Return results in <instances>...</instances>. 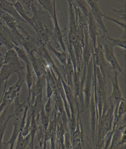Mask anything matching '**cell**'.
I'll return each instance as SVG.
<instances>
[{
	"label": "cell",
	"mask_w": 126,
	"mask_h": 149,
	"mask_svg": "<svg viewBox=\"0 0 126 149\" xmlns=\"http://www.w3.org/2000/svg\"><path fill=\"white\" fill-rule=\"evenodd\" d=\"M31 11L33 16L29 18L28 24L35 32L36 40L43 43L45 45L52 43L53 29L52 17L40 6V7L37 6L34 1L31 5Z\"/></svg>",
	"instance_id": "6da1fadb"
},
{
	"label": "cell",
	"mask_w": 126,
	"mask_h": 149,
	"mask_svg": "<svg viewBox=\"0 0 126 149\" xmlns=\"http://www.w3.org/2000/svg\"><path fill=\"white\" fill-rule=\"evenodd\" d=\"M69 3V31L68 43L72 45L75 53L77 62V71L81 72L83 67V42L80 37L78 26L75 17L72 0H68Z\"/></svg>",
	"instance_id": "7a4b0ae2"
},
{
	"label": "cell",
	"mask_w": 126,
	"mask_h": 149,
	"mask_svg": "<svg viewBox=\"0 0 126 149\" xmlns=\"http://www.w3.org/2000/svg\"><path fill=\"white\" fill-rule=\"evenodd\" d=\"M24 74V72H20L18 73V81L13 86L8 88V91L6 90L8 82V81H6L2 94L3 100L1 103H0V115L6 107L10 106L11 103L15 100L16 95L20 93L21 87L25 81V79L23 77Z\"/></svg>",
	"instance_id": "3957f363"
},
{
	"label": "cell",
	"mask_w": 126,
	"mask_h": 149,
	"mask_svg": "<svg viewBox=\"0 0 126 149\" xmlns=\"http://www.w3.org/2000/svg\"><path fill=\"white\" fill-rule=\"evenodd\" d=\"M109 34L104 33L101 37L99 36L98 40L102 47L104 57L110 64L111 68L114 71L119 72L125 76L123 70L117 61L114 52V47L110 44L108 39Z\"/></svg>",
	"instance_id": "277c9868"
},
{
	"label": "cell",
	"mask_w": 126,
	"mask_h": 149,
	"mask_svg": "<svg viewBox=\"0 0 126 149\" xmlns=\"http://www.w3.org/2000/svg\"><path fill=\"white\" fill-rule=\"evenodd\" d=\"M53 4L54 6V13L52 16L53 22V40L54 41L57 47L60 46L63 51L66 52L67 47L65 46L64 40V36L62 31L59 26L57 14L56 10V1L53 0Z\"/></svg>",
	"instance_id": "5b68a950"
},
{
	"label": "cell",
	"mask_w": 126,
	"mask_h": 149,
	"mask_svg": "<svg viewBox=\"0 0 126 149\" xmlns=\"http://www.w3.org/2000/svg\"><path fill=\"white\" fill-rule=\"evenodd\" d=\"M87 67V72H86V77L85 79L83 86V94L84 103L85 108L87 109V111H89L90 98L92 95L93 87V62L92 63H90V61L88 63Z\"/></svg>",
	"instance_id": "8992f818"
},
{
	"label": "cell",
	"mask_w": 126,
	"mask_h": 149,
	"mask_svg": "<svg viewBox=\"0 0 126 149\" xmlns=\"http://www.w3.org/2000/svg\"><path fill=\"white\" fill-rule=\"evenodd\" d=\"M88 113H89L90 117L91 136H92L93 143L94 146H95L96 130H97V123H98L99 115H98V112H97V106H96L95 102L93 86L92 87V95H91V98H90Z\"/></svg>",
	"instance_id": "52a82bcc"
},
{
	"label": "cell",
	"mask_w": 126,
	"mask_h": 149,
	"mask_svg": "<svg viewBox=\"0 0 126 149\" xmlns=\"http://www.w3.org/2000/svg\"><path fill=\"white\" fill-rule=\"evenodd\" d=\"M89 6L91 13L96 20L98 27L104 32V33L108 34L107 27H105L103 21L104 13L101 11L99 6V1L97 0H85Z\"/></svg>",
	"instance_id": "ba28073f"
},
{
	"label": "cell",
	"mask_w": 126,
	"mask_h": 149,
	"mask_svg": "<svg viewBox=\"0 0 126 149\" xmlns=\"http://www.w3.org/2000/svg\"><path fill=\"white\" fill-rule=\"evenodd\" d=\"M114 72V75L111 77L112 91L111 95L109 98H107V102L108 103L114 105L115 107L121 101L125 100L123 97L121 91L120 90V86L118 82V72L116 71Z\"/></svg>",
	"instance_id": "9c48e42d"
},
{
	"label": "cell",
	"mask_w": 126,
	"mask_h": 149,
	"mask_svg": "<svg viewBox=\"0 0 126 149\" xmlns=\"http://www.w3.org/2000/svg\"><path fill=\"white\" fill-rule=\"evenodd\" d=\"M36 42L38 45V51H37V54H38L39 56H40V57L42 58L45 61V62L48 65L49 68L52 69L55 73L57 76V77L62 76L61 75L60 72H59V69L55 65L54 61H53L51 56L48 52L45 45L43 43L39 41H37L36 40Z\"/></svg>",
	"instance_id": "30bf717a"
},
{
	"label": "cell",
	"mask_w": 126,
	"mask_h": 149,
	"mask_svg": "<svg viewBox=\"0 0 126 149\" xmlns=\"http://www.w3.org/2000/svg\"><path fill=\"white\" fill-rule=\"evenodd\" d=\"M28 56L37 77L45 75L46 68L48 67V65L45 61L40 56L37 57L35 56V53L31 54Z\"/></svg>",
	"instance_id": "8fae6325"
},
{
	"label": "cell",
	"mask_w": 126,
	"mask_h": 149,
	"mask_svg": "<svg viewBox=\"0 0 126 149\" xmlns=\"http://www.w3.org/2000/svg\"><path fill=\"white\" fill-rule=\"evenodd\" d=\"M87 21L88 33L91 40L93 49L94 52L95 49H96L97 45V40L99 37V35L97 32L98 26L96 20L91 13V11L90 13L88 18H87Z\"/></svg>",
	"instance_id": "7c38bea8"
},
{
	"label": "cell",
	"mask_w": 126,
	"mask_h": 149,
	"mask_svg": "<svg viewBox=\"0 0 126 149\" xmlns=\"http://www.w3.org/2000/svg\"><path fill=\"white\" fill-rule=\"evenodd\" d=\"M0 8L10 15L17 22L28 24L18 13L13 3H10L6 0H0Z\"/></svg>",
	"instance_id": "4fadbf2b"
},
{
	"label": "cell",
	"mask_w": 126,
	"mask_h": 149,
	"mask_svg": "<svg viewBox=\"0 0 126 149\" xmlns=\"http://www.w3.org/2000/svg\"><path fill=\"white\" fill-rule=\"evenodd\" d=\"M21 72L24 71H21L17 67L13 65L3 64L0 70V89L1 88L2 84L6 81H8L12 75L15 73L18 74Z\"/></svg>",
	"instance_id": "5bb4252c"
},
{
	"label": "cell",
	"mask_w": 126,
	"mask_h": 149,
	"mask_svg": "<svg viewBox=\"0 0 126 149\" xmlns=\"http://www.w3.org/2000/svg\"><path fill=\"white\" fill-rule=\"evenodd\" d=\"M52 97H53L54 101L55 109L56 110L57 112L61 114L62 120H63V122H65V120L67 121L68 119L65 110L64 102L61 95L58 91L57 88L53 91V94Z\"/></svg>",
	"instance_id": "9a60e30c"
},
{
	"label": "cell",
	"mask_w": 126,
	"mask_h": 149,
	"mask_svg": "<svg viewBox=\"0 0 126 149\" xmlns=\"http://www.w3.org/2000/svg\"><path fill=\"white\" fill-rule=\"evenodd\" d=\"M3 59L4 64H11L17 67L21 71H24V67L20 63L17 54L13 48L8 50L3 56Z\"/></svg>",
	"instance_id": "2e32d148"
},
{
	"label": "cell",
	"mask_w": 126,
	"mask_h": 149,
	"mask_svg": "<svg viewBox=\"0 0 126 149\" xmlns=\"http://www.w3.org/2000/svg\"><path fill=\"white\" fill-rule=\"evenodd\" d=\"M74 74V66L69 56H68L67 63L65 67V70L64 72V79L67 83L68 85L69 86H70L72 90H73L74 88V82H73Z\"/></svg>",
	"instance_id": "e0dca14e"
},
{
	"label": "cell",
	"mask_w": 126,
	"mask_h": 149,
	"mask_svg": "<svg viewBox=\"0 0 126 149\" xmlns=\"http://www.w3.org/2000/svg\"><path fill=\"white\" fill-rule=\"evenodd\" d=\"M20 123V119L15 118L13 120V130L11 137L6 143H4L5 146H7L8 145H10V149H13L14 148V145L15 143V141L17 140L19 133L21 132Z\"/></svg>",
	"instance_id": "ac0fdd59"
},
{
	"label": "cell",
	"mask_w": 126,
	"mask_h": 149,
	"mask_svg": "<svg viewBox=\"0 0 126 149\" xmlns=\"http://www.w3.org/2000/svg\"><path fill=\"white\" fill-rule=\"evenodd\" d=\"M10 107H6V108H5L4 110L3 111V112L1 113V116L0 117V121H1V125H0V149H2V147H3V135L5 134V131L6 129V127L8 124V121L10 120V119H11V118L14 117L13 115H8V118L5 120V115L6 114V113L8 112V108ZM0 115V116H1Z\"/></svg>",
	"instance_id": "d6986e66"
},
{
	"label": "cell",
	"mask_w": 126,
	"mask_h": 149,
	"mask_svg": "<svg viewBox=\"0 0 126 149\" xmlns=\"http://www.w3.org/2000/svg\"><path fill=\"white\" fill-rule=\"evenodd\" d=\"M46 48L51 51V52L53 53L54 55L57 58L58 60H59V62L61 63L62 68L63 69L64 72H65V68L67 63V56L65 53V52L64 51H58L53 47L51 43H49L45 45Z\"/></svg>",
	"instance_id": "ffe728a7"
},
{
	"label": "cell",
	"mask_w": 126,
	"mask_h": 149,
	"mask_svg": "<svg viewBox=\"0 0 126 149\" xmlns=\"http://www.w3.org/2000/svg\"><path fill=\"white\" fill-rule=\"evenodd\" d=\"M29 106V108H30L32 110V115L30 129V134L31 140L30 143V146L31 149H34V140L35 136L37 133L38 126V122H37L36 118L35 113L34 110L33 109L32 107Z\"/></svg>",
	"instance_id": "44dd1931"
},
{
	"label": "cell",
	"mask_w": 126,
	"mask_h": 149,
	"mask_svg": "<svg viewBox=\"0 0 126 149\" xmlns=\"http://www.w3.org/2000/svg\"><path fill=\"white\" fill-rule=\"evenodd\" d=\"M126 131V125H121L115 127L113 135L112 136L111 142H110L109 149H117V145L118 142L120 141L123 132Z\"/></svg>",
	"instance_id": "7402d4cb"
},
{
	"label": "cell",
	"mask_w": 126,
	"mask_h": 149,
	"mask_svg": "<svg viewBox=\"0 0 126 149\" xmlns=\"http://www.w3.org/2000/svg\"><path fill=\"white\" fill-rule=\"evenodd\" d=\"M26 73L25 76V81L26 82L27 86L28 95L27 100L28 104H29L31 100V89L33 84V76H32V65L31 62L26 63Z\"/></svg>",
	"instance_id": "603a6c76"
},
{
	"label": "cell",
	"mask_w": 126,
	"mask_h": 149,
	"mask_svg": "<svg viewBox=\"0 0 126 149\" xmlns=\"http://www.w3.org/2000/svg\"><path fill=\"white\" fill-rule=\"evenodd\" d=\"M31 140L30 134L29 133L26 136H23L21 132L19 133L17 138L16 149H25L30 145Z\"/></svg>",
	"instance_id": "cb8c5ba5"
},
{
	"label": "cell",
	"mask_w": 126,
	"mask_h": 149,
	"mask_svg": "<svg viewBox=\"0 0 126 149\" xmlns=\"http://www.w3.org/2000/svg\"><path fill=\"white\" fill-rule=\"evenodd\" d=\"M108 39L112 46L119 47L126 50V31H124L123 34L120 38H113L108 36Z\"/></svg>",
	"instance_id": "d4e9b609"
},
{
	"label": "cell",
	"mask_w": 126,
	"mask_h": 149,
	"mask_svg": "<svg viewBox=\"0 0 126 149\" xmlns=\"http://www.w3.org/2000/svg\"><path fill=\"white\" fill-rule=\"evenodd\" d=\"M0 46H5L7 50L12 49L15 46L8 36L1 29H0Z\"/></svg>",
	"instance_id": "484cf974"
},
{
	"label": "cell",
	"mask_w": 126,
	"mask_h": 149,
	"mask_svg": "<svg viewBox=\"0 0 126 149\" xmlns=\"http://www.w3.org/2000/svg\"><path fill=\"white\" fill-rule=\"evenodd\" d=\"M74 1L87 19L91 12V10L86 1L84 0H74Z\"/></svg>",
	"instance_id": "4316f807"
},
{
	"label": "cell",
	"mask_w": 126,
	"mask_h": 149,
	"mask_svg": "<svg viewBox=\"0 0 126 149\" xmlns=\"http://www.w3.org/2000/svg\"><path fill=\"white\" fill-rule=\"evenodd\" d=\"M38 5L43 10L47 11L52 17L54 13V6L51 0H37Z\"/></svg>",
	"instance_id": "83f0119b"
},
{
	"label": "cell",
	"mask_w": 126,
	"mask_h": 149,
	"mask_svg": "<svg viewBox=\"0 0 126 149\" xmlns=\"http://www.w3.org/2000/svg\"><path fill=\"white\" fill-rule=\"evenodd\" d=\"M13 102H15V111L13 115L15 117L18 116L21 112H23L25 107V103L27 102V100H26L23 103H21L19 100V93L16 95Z\"/></svg>",
	"instance_id": "f1b7e54d"
},
{
	"label": "cell",
	"mask_w": 126,
	"mask_h": 149,
	"mask_svg": "<svg viewBox=\"0 0 126 149\" xmlns=\"http://www.w3.org/2000/svg\"><path fill=\"white\" fill-rule=\"evenodd\" d=\"M13 3L19 15L21 16L23 19L27 22L28 21L30 18V17L28 15L29 13L24 8V6H23V5L20 2H16Z\"/></svg>",
	"instance_id": "f546056e"
},
{
	"label": "cell",
	"mask_w": 126,
	"mask_h": 149,
	"mask_svg": "<svg viewBox=\"0 0 126 149\" xmlns=\"http://www.w3.org/2000/svg\"><path fill=\"white\" fill-rule=\"evenodd\" d=\"M13 48L15 49V51H16L19 59L22 60L25 63H27L30 62L27 54L22 46H16L15 45Z\"/></svg>",
	"instance_id": "4dcf8cb0"
},
{
	"label": "cell",
	"mask_w": 126,
	"mask_h": 149,
	"mask_svg": "<svg viewBox=\"0 0 126 149\" xmlns=\"http://www.w3.org/2000/svg\"><path fill=\"white\" fill-rule=\"evenodd\" d=\"M39 118H40L42 126L43 127L45 132L48 128V125L49 124L50 119L49 117L45 112L43 106L42 107V109L40 110Z\"/></svg>",
	"instance_id": "1f68e13d"
},
{
	"label": "cell",
	"mask_w": 126,
	"mask_h": 149,
	"mask_svg": "<svg viewBox=\"0 0 126 149\" xmlns=\"http://www.w3.org/2000/svg\"><path fill=\"white\" fill-rule=\"evenodd\" d=\"M32 110L30 108H28V110L27 116V119L26 120L25 125L24 126V129L21 132L23 136H26L27 135L29 134L30 132V129L31 122L32 119Z\"/></svg>",
	"instance_id": "d6a6232c"
},
{
	"label": "cell",
	"mask_w": 126,
	"mask_h": 149,
	"mask_svg": "<svg viewBox=\"0 0 126 149\" xmlns=\"http://www.w3.org/2000/svg\"><path fill=\"white\" fill-rule=\"evenodd\" d=\"M64 146L65 149H72L71 143V135L69 127L68 125L65 126V132L64 136Z\"/></svg>",
	"instance_id": "836d02e7"
},
{
	"label": "cell",
	"mask_w": 126,
	"mask_h": 149,
	"mask_svg": "<svg viewBox=\"0 0 126 149\" xmlns=\"http://www.w3.org/2000/svg\"><path fill=\"white\" fill-rule=\"evenodd\" d=\"M37 132H38V147L39 148L42 147H43L44 138H45V132L42 125L40 127H38Z\"/></svg>",
	"instance_id": "e575fe53"
},
{
	"label": "cell",
	"mask_w": 126,
	"mask_h": 149,
	"mask_svg": "<svg viewBox=\"0 0 126 149\" xmlns=\"http://www.w3.org/2000/svg\"><path fill=\"white\" fill-rule=\"evenodd\" d=\"M103 18H104V19H107L108 20L112 22L115 23L116 24L120 26L121 28L124 30V31H126V23H125V22H123V21H121L120 20H118L115 19L114 18L112 17L111 16H108V15H106L104 14L103 15Z\"/></svg>",
	"instance_id": "d590c367"
},
{
	"label": "cell",
	"mask_w": 126,
	"mask_h": 149,
	"mask_svg": "<svg viewBox=\"0 0 126 149\" xmlns=\"http://www.w3.org/2000/svg\"><path fill=\"white\" fill-rule=\"evenodd\" d=\"M11 3H15L16 2H19L24 6L26 10L31 11V5L34 0H11Z\"/></svg>",
	"instance_id": "8d00e7d4"
},
{
	"label": "cell",
	"mask_w": 126,
	"mask_h": 149,
	"mask_svg": "<svg viewBox=\"0 0 126 149\" xmlns=\"http://www.w3.org/2000/svg\"><path fill=\"white\" fill-rule=\"evenodd\" d=\"M29 106L28 105H26L25 107L24 111H23V115L22 117L20 119V130L21 132L24 129V126L25 125L26 120L27 119V116L28 110Z\"/></svg>",
	"instance_id": "74e56055"
},
{
	"label": "cell",
	"mask_w": 126,
	"mask_h": 149,
	"mask_svg": "<svg viewBox=\"0 0 126 149\" xmlns=\"http://www.w3.org/2000/svg\"><path fill=\"white\" fill-rule=\"evenodd\" d=\"M47 99H48L47 102L44 106V110H45V112L46 114L49 117L53 111L52 106V103H52L51 102V97L47 98Z\"/></svg>",
	"instance_id": "f35d334b"
},
{
	"label": "cell",
	"mask_w": 126,
	"mask_h": 149,
	"mask_svg": "<svg viewBox=\"0 0 126 149\" xmlns=\"http://www.w3.org/2000/svg\"><path fill=\"white\" fill-rule=\"evenodd\" d=\"M45 81H46V97L47 98H50L52 96L53 94V89L51 87V86H50L49 83L46 80H45Z\"/></svg>",
	"instance_id": "ab89813d"
},
{
	"label": "cell",
	"mask_w": 126,
	"mask_h": 149,
	"mask_svg": "<svg viewBox=\"0 0 126 149\" xmlns=\"http://www.w3.org/2000/svg\"><path fill=\"white\" fill-rule=\"evenodd\" d=\"M111 10L112 11H114V13H118V15H119V16H121V18L123 19L124 21L125 22V17H126V12L125 10H117L114 8H111Z\"/></svg>",
	"instance_id": "60d3db41"
},
{
	"label": "cell",
	"mask_w": 126,
	"mask_h": 149,
	"mask_svg": "<svg viewBox=\"0 0 126 149\" xmlns=\"http://www.w3.org/2000/svg\"><path fill=\"white\" fill-rule=\"evenodd\" d=\"M126 131H125L123 132V135L122 136L121 138L120 139V141L118 142L117 145V148L119 147L120 146H122L123 145H125L126 143Z\"/></svg>",
	"instance_id": "b9f144b4"
},
{
	"label": "cell",
	"mask_w": 126,
	"mask_h": 149,
	"mask_svg": "<svg viewBox=\"0 0 126 149\" xmlns=\"http://www.w3.org/2000/svg\"><path fill=\"white\" fill-rule=\"evenodd\" d=\"M3 61H4L3 57L2 56H0V70H1V69L2 68V66L4 64L3 63Z\"/></svg>",
	"instance_id": "7bdbcfd3"
},
{
	"label": "cell",
	"mask_w": 126,
	"mask_h": 149,
	"mask_svg": "<svg viewBox=\"0 0 126 149\" xmlns=\"http://www.w3.org/2000/svg\"><path fill=\"white\" fill-rule=\"evenodd\" d=\"M0 56H2V53H1V51L0 50Z\"/></svg>",
	"instance_id": "ee69618b"
},
{
	"label": "cell",
	"mask_w": 126,
	"mask_h": 149,
	"mask_svg": "<svg viewBox=\"0 0 126 149\" xmlns=\"http://www.w3.org/2000/svg\"><path fill=\"white\" fill-rule=\"evenodd\" d=\"M122 1H124V2H125V0H122Z\"/></svg>",
	"instance_id": "f6af8a7d"
},
{
	"label": "cell",
	"mask_w": 126,
	"mask_h": 149,
	"mask_svg": "<svg viewBox=\"0 0 126 149\" xmlns=\"http://www.w3.org/2000/svg\"><path fill=\"white\" fill-rule=\"evenodd\" d=\"M97 1H99V0H97Z\"/></svg>",
	"instance_id": "bcb514c9"
}]
</instances>
